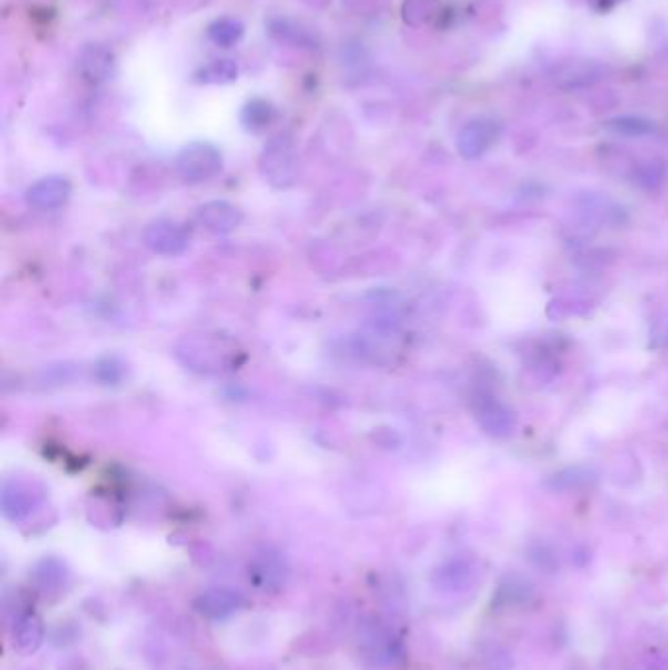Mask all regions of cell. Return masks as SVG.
Segmentation results:
<instances>
[{
    "label": "cell",
    "instance_id": "7c38bea8",
    "mask_svg": "<svg viewBox=\"0 0 668 670\" xmlns=\"http://www.w3.org/2000/svg\"><path fill=\"white\" fill-rule=\"evenodd\" d=\"M488 137H491V126H486L484 122H472L461 132L459 147L467 156H472V153H479L486 147Z\"/></svg>",
    "mask_w": 668,
    "mask_h": 670
},
{
    "label": "cell",
    "instance_id": "8fae6325",
    "mask_svg": "<svg viewBox=\"0 0 668 670\" xmlns=\"http://www.w3.org/2000/svg\"><path fill=\"white\" fill-rule=\"evenodd\" d=\"M441 10L440 0H404L402 18L410 25H426L438 18Z\"/></svg>",
    "mask_w": 668,
    "mask_h": 670
},
{
    "label": "cell",
    "instance_id": "6da1fadb",
    "mask_svg": "<svg viewBox=\"0 0 668 670\" xmlns=\"http://www.w3.org/2000/svg\"><path fill=\"white\" fill-rule=\"evenodd\" d=\"M261 175L275 188H288L299 178V153L290 136H275L265 146L259 159Z\"/></svg>",
    "mask_w": 668,
    "mask_h": 670
},
{
    "label": "cell",
    "instance_id": "9c48e42d",
    "mask_svg": "<svg viewBox=\"0 0 668 670\" xmlns=\"http://www.w3.org/2000/svg\"><path fill=\"white\" fill-rule=\"evenodd\" d=\"M238 75L239 67L234 59H216L197 73L195 81L200 85H229L238 81Z\"/></svg>",
    "mask_w": 668,
    "mask_h": 670
},
{
    "label": "cell",
    "instance_id": "3957f363",
    "mask_svg": "<svg viewBox=\"0 0 668 670\" xmlns=\"http://www.w3.org/2000/svg\"><path fill=\"white\" fill-rule=\"evenodd\" d=\"M188 234L183 226H178L173 220H157L151 222L144 229V243L157 255L163 257H177L187 251L188 248Z\"/></svg>",
    "mask_w": 668,
    "mask_h": 670
},
{
    "label": "cell",
    "instance_id": "ba28073f",
    "mask_svg": "<svg viewBox=\"0 0 668 670\" xmlns=\"http://www.w3.org/2000/svg\"><path fill=\"white\" fill-rule=\"evenodd\" d=\"M275 120H277L275 107L263 98L249 100L241 110V124L246 126V130L249 132H263Z\"/></svg>",
    "mask_w": 668,
    "mask_h": 670
},
{
    "label": "cell",
    "instance_id": "8992f818",
    "mask_svg": "<svg viewBox=\"0 0 668 670\" xmlns=\"http://www.w3.org/2000/svg\"><path fill=\"white\" fill-rule=\"evenodd\" d=\"M42 492L35 491L34 482L28 481H12L5 484L3 491V510L12 520L24 518L30 513L35 504H40Z\"/></svg>",
    "mask_w": 668,
    "mask_h": 670
},
{
    "label": "cell",
    "instance_id": "52a82bcc",
    "mask_svg": "<svg viewBox=\"0 0 668 670\" xmlns=\"http://www.w3.org/2000/svg\"><path fill=\"white\" fill-rule=\"evenodd\" d=\"M81 69L86 79L91 81H106L114 71V57L108 49L91 46L83 51L81 57Z\"/></svg>",
    "mask_w": 668,
    "mask_h": 670
},
{
    "label": "cell",
    "instance_id": "7a4b0ae2",
    "mask_svg": "<svg viewBox=\"0 0 668 670\" xmlns=\"http://www.w3.org/2000/svg\"><path fill=\"white\" fill-rule=\"evenodd\" d=\"M222 167L224 157L220 149L208 144V141H192V144L178 151L175 159L177 175L190 185L207 183V180L220 175Z\"/></svg>",
    "mask_w": 668,
    "mask_h": 670
},
{
    "label": "cell",
    "instance_id": "5b68a950",
    "mask_svg": "<svg viewBox=\"0 0 668 670\" xmlns=\"http://www.w3.org/2000/svg\"><path fill=\"white\" fill-rule=\"evenodd\" d=\"M197 220L212 234H229L243 222V214L236 204L226 200L204 202L197 210Z\"/></svg>",
    "mask_w": 668,
    "mask_h": 670
},
{
    "label": "cell",
    "instance_id": "277c9868",
    "mask_svg": "<svg viewBox=\"0 0 668 670\" xmlns=\"http://www.w3.org/2000/svg\"><path fill=\"white\" fill-rule=\"evenodd\" d=\"M71 198V183L66 177L51 175L44 177L34 183L28 192H25V200L35 210L54 212L66 206Z\"/></svg>",
    "mask_w": 668,
    "mask_h": 670
},
{
    "label": "cell",
    "instance_id": "30bf717a",
    "mask_svg": "<svg viewBox=\"0 0 668 670\" xmlns=\"http://www.w3.org/2000/svg\"><path fill=\"white\" fill-rule=\"evenodd\" d=\"M243 34H246V25H243L241 20L231 16L218 18L208 25L210 42L218 47H231L239 44Z\"/></svg>",
    "mask_w": 668,
    "mask_h": 670
}]
</instances>
